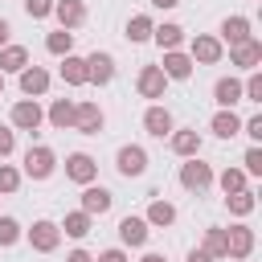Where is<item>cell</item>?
<instances>
[{
    "instance_id": "45",
    "label": "cell",
    "mask_w": 262,
    "mask_h": 262,
    "mask_svg": "<svg viewBox=\"0 0 262 262\" xmlns=\"http://www.w3.org/2000/svg\"><path fill=\"white\" fill-rule=\"evenodd\" d=\"M180 0H151V8H176Z\"/></svg>"
},
{
    "instance_id": "22",
    "label": "cell",
    "mask_w": 262,
    "mask_h": 262,
    "mask_svg": "<svg viewBox=\"0 0 262 262\" xmlns=\"http://www.w3.org/2000/svg\"><path fill=\"white\" fill-rule=\"evenodd\" d=\"M45 123L53 131H74V98H53L45 111Z\"/></svg>"
},
{
    "instance_id": "20",
    "label": "cell",
    "mask_w": 262,
    "mask_h": 262,
    "mask_svg": "<svg viewBox=\"0 0 262 262\" xmlns=\"http://www.w3.org/2000/svg\"><path fill=\"white\" fill-rule=\"evenodd\" d=\"M209 131H213L217 139H233V135H242V115H237L233 106H221V111L209 119Z\"/></svg>"
},
{
    "instance_id": "9",
    "label": "cell",
    "mask_w": 262,
    "mask_h": 262,
    "mask_svg": "<svg viewBox=\"0 0 262 262\" xmlns=\"http://www.w3.org/2000/svg\"><path fill=\"white\" fill-rule=\"evenodd\" d=\"M66 176H70L74 184H94V180H98V160H94L90 151H70V156H66Z\"/></svg>"
},
{
    "instance_id": "12",
    "label": "cell",
    "mask_w": 262,
    "mask_h": 262,
    "mask_svg": "<svg viewBox=\"0 0 262 262\" xmlns=\"http://www.w3.org/2000/svg\"><path fill=\"white\" fill-rule=\"evenodd\" d=\"M229 66H237V70H258L262 66V41L258 37H250V41H242V45H229Z\"/></svg>"
},
{
    "instance_id": "31",
    "label": "cell",
    "mask_w": 262,
    "mask_h": 262,
    "mask_svg": "<svg viewBox=\"0 0 262 262\" xmlns=\"http://www.w3.org/2000/svg\"><path fill=\"white\" fill-rule=\"evenodd\" d=\"M45 49H49L53 57H66V53H74V33H70V29H53V33L45 37Z\"/></svg>"
},
{
    "instance_id": "1",
    "label": "cell",
    "mask_w": 262,
    "mask_h": 262,
    "mask_svg": "<svg viewBox=\"0 0 262 262\" xmlns=\"http://www.w3.org/2000/svg\"><path fill=\"white\" fill-rule=\"evenodd\" d=\"M41 123H45V111H41L37 98H20V102H12V111H8V127H12V131H29V135H37Z\"/></svg>"
},
{
    "instance_id": "18",
    "label": "cell",
    "mask_w": 262,
    "mask_h": 262,
    "mask_svg": "<svg viewBox=\"0 0 262 262\" xmlns=\"http://www.w3.org/2000/svg\"><path fill=\"white\" fill-rule=\"evenodd\" d=\"M53 16H57V29H82L86 25V0H53Z\"/></svg>"
},
{
    "instance_id": "46",
    "label": "cell",
    "mask_w": 262,
    "mask_h": 262,
    "mask_svg": "<svg viewBox=\"0 0 262 262\" xmlns=\"http://www.w3.org/2000/svg\"><path fill=\"white\" fill-rule=\"evenodd\" d=\"M0 98H4V74H0Z\"/></svg>"
},
{
    "instance_id": "25",
    "label": "cell",
    "mask_w": 262,
    "mask_h": 262,
    "mask_svg": "<svg viewBox=\"0 0 262 262\" xmlns=\"http://www.w3.org/2000/svg\"><path fill=\"white\" fill-rule=\"evenodd\" d=\"M57 225H61V233H66V237L82 242V237H86V233L94 229V217H90V213H82V209H74V213H66V217H61Z\"/></svg>"
},
{
    "instance_id": "17",
    "label": "cell",
    "mask_w": 262,
    "mask_h": 262,
    "mask_svg": "<svg viewBox=\"0 0 262 262\" xmlns=\"http://www.w3.org/2000/svg\"><path fill=\"white\" fill-rule=\"evenodd\" d=\"M147 237H151V225H147L143 217H135V213H127V217L119 221V242H123V246H131V250H139V246H147Z\"/></svg>"
},
{
    "instance_id": "26",
    "label": "cell",
    "mask_w": 262,
    "mask_h": 262,
    "mask_svg": "<svg viewBox=\"0 0 262 262\" xmlns=\"http://www.w3.org/2000/svg\"><path fill=\"white\" fill-rule=\"evenodd\" d=\"M213 102L217 106H237L242 102V78H217L213 82Z\"/></svg>"
},
{
    "instance_id": "34",
    "label": "cell",
    "mask_w": 262,
    "mask_h": 262,
    "mask_svg": "<svg viewBox=\"0 0 262 262\" xmlns=\"http://www.w3.org/2000/svg\"><path fill=\"white\" fill-rule=\"evenodd\" d=\"M20 180H25V172H20V168L0 164V196H12V192L20 188Z\"/></svg>"
},
{
    "instance_id": "43",
    "label": "cell",
    "mask_w": 262,
    "mask_h": 262,
    "mask_svg": "<svg viewBox=\"0 0 262 262\" xmlns=\"http://www.w3.org/2000/svg\"><path fill=\"white\" fill-rule=\"evenodd\" d=\"M8 33H12V25H8V20H4V16H0V49H4V45H8Z\"/></svg>"
},
{
    "instance_id": "5",
    "label": "cell",
    "mask_w": 262,
    "mask_h": 262,
    "mask_svg": "<svg viewBox=\"0 0 262 262\" xmlns=\"http://www.w3.org/2000/svg\"><path fill=\"white\" fill-rule=\"evenodd\" d=\"M25 237H29V246L37 254H53L61 246V225L49 221V217H41V221H33V229H25Z\"/></svg>"
},
{
    "instance_id": "27",
    "label": "cell",
    "mask_w": 262,
    "mask_h": 262,
    "mask_svg": "<svg viewBox=\"0 0 262 262\" xmlns=\"http://www.w3.org/2000/svg\"><path fill=\"white\" fill-rule=\"evenodd\" d=\"M151 41H156L160 49H180V45H184V29H180L176 20H164V25L151 29Z\"/></svg>"
},
{
    "instance_id": "13",
    "label": "cell",
    "mask_w": 262,
    "mask_h": 262,
    "mask_svg": "<svg viewBox=\"0 0 262 262\" xmlns=\"http://www.w3.org/2000/svg\"><path fill=\"white\" fill-rule=\"evenodd\" d=\"M192 57L184 53V49H164V61H160V70H164V78L168 82H184V78H192Z\"/></svg>"
},
{
    "instance_id": "7",
    "label": "cell",
    "mask_w": 262,
    "mask_h": 262,
    "mask_svg": "<svg viewBox=\"0 0 262 262\" xmlns=\"http://www.w3.org/2000/svg\"><path fill=\"white\" fill-rule=\"evenodd\" d=\"M115 168H119V176H127V180L143 176V172H147V147H139V143H123V147L115 151Z\"/></svg>"
},
{
    "instance_id": "30",
    "label": "cell",
    "mask_w": 262,
    "mask_h": 262,
    "mask_svg": "<svg viewBox=\"0 0 262 262\" xmlns=\"http://www.w3.org/2000/svg\"><path fill=\"white\" fill-rule=\"evenodd\" d=\"M225 209H229L233 217H250V213L258 209V196H254V188H242V192H229V196H225Z\"/></svg>"
},
{
    "instance_id": "11",
    "label": "cell",
    "mask_w": 262,
    "mask_h": 262,
    "mask_svg": "<svg viewBox=\"0 0 262 262\" xmlns=\"http://www.w3.org/2000/svg\"><path fill=\"white\" fill-rule=\"evenodd\" d=\"M143 131H147L151 139H164V135H172V131H176V119H172V111H168V106H160V102H151V106L143 111Z\"/></svg>"
},
{
    "instance_id": "35",
    "label": "cell",
    "mask_w": 262,
    "mask_h": 262,
    "mask_svg": "<svg viewBox=\"0 0 262 262\" xmlns=\"http://www.w3.org/2000/svg\"><path fill=\"white\" fill-rule=\"evenodd\" d=\"M20 233H25V229H20V221H16V217H0V250L16 246V242H20Z\"/></svg>"
},
{
    "instance_id": "29",
    "label": "cell",
    "mask_w": 262,
    "mask_h": 262,
    "mask_svg": "<svg viewBox=\"0 0 262 262\" xmlns=\"http://www.w3.org/2000/svg\"><path fill=\"white\" fill-rule=\"evenodd\" d=\"M29 66V49L25 45H4L0 49V74H20Z\"/></svg>"
},
{
    "instance_id": "21",
    "label": "cell",
    "mask_w": 262,
    "mask_h": 262,
    "mask_svg": "<svg viewBox=\"0 0 262 262\" xmlns=\"http://www.w3.org/2000/svg\"><path fill=\"white\" fill-rule=\"evenodd\" d=\"M168 147H172L180 160L201 156V131H196V127H180V131H172V135H168Z\"/></svg>"
},
{
    "instance_id": "3",
    "label": "cell",
    "mask_w": 262,
    "mask_h": 262,
    "mask_svg": "<svg viewBox=\"0 0 262 262\" xmlns=\"http://www.w3.org/2000/svg\"><path fill=\"white\" fill-rule=\"evenodd\" d=\"M180 188H188V192H209L213 188V168L201 160V156H188L184 164H180Z\"/></svg>"
},
{
    "instance_id": "8",
    "label": "cell",
    "mask_w": 262,
    "mask_h": 262,
    "mask_svg": "<svg viewBox=\"0 0 262 262\" xmlns=\"http://www.w3.org/2000/svg\"><path fill=\"white\" fill-rule=\"evenodd\" d=\"M188 57H192L196 66H217V61L225 57V45H221L213 33H196V37L188 41Z\"/></svg>"
},
{
    "instance_id": "40",
    "label": "cell",
    "mask_w": 262,
    "mask_h": 262,
    "mask_svg": "<svg viewBox=\"0 0 262 262\" xmlns=\"http://www.w3.org/2000/svg\"><path fill=\"white\" fill-rule=\"evenodd\" d=\"M94 262H127V250H123V246H115V250H102Z\"/></svg>"
},
{
    "instance_id": "16",
    "label": "cell",
    "mask_w": 262,
    "mask_h": 262,
    "mask_svg": "<svg viewBox=\"0 0 262 262\" xmlns=\"http://www.w3.org/2000/svg\"><path fill=\"white\" fill-rule=\"evenodd\" d=\"M111 205H115V192H111V188H102V184H82V213L102 217V213H111Z\"/></svg>"
},
{
    "instance_id": "4",
    "label": "cell",
    "mask_w": 262,
    "mask_h": 262,
    "mask_svg": "<svg viewBox=\"0 0 262 262\" xmlns=\"http://www.w3.org/2000/svg\"><path fill=\"white\" fill-rule=\"evenodd\" d=\"M102 127H106V115L98 102H90V98L74 102V131L78 135H102Z\"/></svg>"
},
{
    "instance_id": "15",
    "label": "cell",
    "mask_w": 262,
    "mask_h": 262,
    "mask_svg": "<svg viewBox=\"0 0 262 262\" xmlns=\"http://www.w3.org/2000/svg\"><path fill=\"white\" fill-rule=\"evenodd\" d=\"M16 78H20V94H25V98H41V94L49 90V82H53L49 70H45V66H33V61H29Z\"/></svg>"
},
{
    "instance_id": "33",
    "label": "cell",
    "mask_w": 262,
    "mask_h": 262,
    "mask_svg": "<svg viewBox=\"0 0 262 262\" xmlns=\"http://www.w3.org/2000/svg\"><path fill=\"white\" fill-rule=\"evenodd\" d=\"M201 250H205V254H213V258L221 262V258H225V229H221V225H209V229H205V237H201Z\"/></svg>"
},
{
    "instance_id": "39",
    "label": "cell",
    "mask_w": 262,
    "mask_h": 262,
    "mask_svg": "<svg viewBox=\"0 0 262 262\" xmlns=\"http://www.w3.org/2000/svg\"><path fill=\"white\" fill-rule=\"evenodd\" d=\"M242 131H246L254 143H262V115H250V119H242Z\"/></svg>"
},
{
    "instance_id": "28",
    "label": "cell",
    "mask_w": 262,
    "mask_h": 262,
    "mask_svg": "<svg viewBox=\"0 0 262 262\" xmlns=\"http://www.w3.org/2000/svg\"><path fill=\"white\" fill-rule=\"evenodd\" d=\"M151 29H156V20H151L147 12H135V16L127 20V33H123V37H127L131 45H143V41H151Z\"/></svg>"
},
{
    "instance_id": "14",
    "label": "cell",
    "mask_w": 262,
    "mask_h": 262,
    "mask_svg": "<svg viewBox=\"0 0 262 262\" xmlns=\"http://www.w3.org/2000/svg\"><path fill=\"white\" fill-rule=\"evenodd\" d=\"M86 78H90L94 86H111V82H115V57H111L106 49H94V53L86 57Z\"/></svg>"
},
{
    "instance_id": "10",
    "label": "cell",
    "mask_w": 262,
    "mask_h": 262,
    "mask_svg": "<svg viewBox=\"0 0 262 262\" xmlns=\"http://www.w3.org/2000/svg\"><path fill=\"white\" fill-rule=\"evenodd\" d=\"M135 90H139V98H164V90H168V78H164V70L160 66H139V74H135Z\"/></svg>"
},
{
    "instance_id": "6",
    "label": "cell",
    "mask_w": 262,
    "mask_h": 262,
    "mask_svg": "<svg viewBox=\"0 0 262 262\" xmlns=\"http://www.w3.org/2000/svg\"><path fill=\"white\" fill-rule=\"evenodd\" d=\"M250 254H254V229H250L246 221L229 225V229H225V258H229V262H246Z\"/></svg>"
},
{
    "instance_id": "2",
    "label": "cell",
    "mask_w": 262,
    "mask_h": 262,
    "mask_svg": "<svg viewBox=\"0 0 262 262\" xmlns=\"http://www.w3.org/2000/svg\"><path fill=\"white\" fill-rule=\"evenodd\" d=\"M53 172H57V151L45 147V143H29V151H25V176L29 180H49Z\"/></svg>"
},
{
    "instance_id": "38",
    "label": "cell",
    "mask_w": 262,
    "mask_h": 262,
    "mask_svg": "<svg viewBox=\"0 0 262 262\" xmlns=\"http://www.w3.org/2000/svg\"><path fill=\"white\" fill-rule=\"evenodd\" d=\"M16 151V131L12 127H0V160H8Z\"/></svg>"
},
{
    "instance_id": "42",
    "label": "cell",
    "mask_w": 262,
    "mask_h": 262,
    "mask_svg": "<svg viewBox=\"0 0 262 262\" xmlns=\"http://www.w3.org/2000/svg\"><path fill=\"white\" fill-rule=\"evenodd\" d=\"M188 262H217V258H213V254H205V250L196 246V250H188Z\"/></svg>"
},
{
    "instance_id": "36",
    "label": "cell",
    "mask_w": 262,
    "mask_h": 262,
    "mask_svg": "<svg viewBox=\"0 0 262 262\" xmlns=\"http://www.w3.org/2000/svg\"><path fill=\"white\" fill-rule=\"evenodd\" d=\"M242 164H246V168H242L246 176H262V147H258V143H250V147H246V156H242Z\"/></svg>"
},
{
    "instance_id": "19",
    "label": "cell",
    "mask_w": 262,
    "mask_h": 262,
    "mask_svg": "<svg viewBox=\"0 0 262 262\" xmlns=\"http://www.w3.org/2000/svg\"><path fill=\"white\" fill-rule=\"evenodd\" d=\"M254 37V25H250V16H225L221 20V45H242V41H250Z\"/></svg>"
},
{
    "instance_id": "37",
    "label": "cell",
    "mask_w": 262,
    "mask_h": 262,
    "mask_svg": "<svg viewBox=\"0 0 262 262\" xmlns=\"http://www.w3.org/2000/svg\"><path fill=\"white\" fill-rule=\"evenodd\" d=\"M25 4V12L33 16V20H45V16H53V0H20Z\"/></svg>"
},
{
    "instance_id": "32",
    "label": "cell",
    "mask_w": 262,
    "mask_h": 262,
    "mask_svg": "<svg viewBox=\"0 0 262 262\" xmlns=\"http://www.w3.org/2000/svg\"><path fill=\"white\" fill-rule=\"evenodd\" d=\"M246 180H250V176H246L242 168H225L221 176H213V184H221V192H225V196H229V192H242V188H250Z\"/></svg>"
},
{
    "instance_id": "23",
    "label": "cell",
    "mask_w": 262,
    "mask_h": 262,
    "mask_svg": "<svg viewBox=\"0 0 262 262\" xmlns=\"http://www.w3.org/2000/svg\"><path fill=\"white\" fill-rule=\"evenodd\" d=\"M57 74H61L66 86H86V82H90V78H86V57H78V53H66L61 66H57Z\"/></svg>"
},
{
    "instance_id": "44",
    "label": "cell",
    "mask_w": 262,
    "mask_h": 262,
    "mask_svg": "<svg viewBox=\"0 0 262 262\" xmlns=\"http://www.w3.org/2000/svg\"><path fill=\"white\" fill-rule=\"evenodd\" d=\"M139 262H168V258H164V254H156V250H147V254H143Z\"/></svg>"
},
{
    "instance_id": "24",
    "label": "cell",
    "mask_w": 262,
    "mask_h": 262,
    "mask_svg": "<svg viewBox=\"0 0 262 262\" xmlns=\"http://www.w3.org/2000/svg\"><path fill=\"white\" fill-rule=\"evenodd\" d=\"M143 221H147L151 229H168V225L176 221V205H172V201H164V196H156V201L147 205V213H143Z\"/></svg>"
},
{
    "instance_id": "41",
    "label": "cell",
    "mask_w": 262,
    "mask_h": 262,
    "mask_svg": "<svg viewBox=\"0 0 262 262\" xmlns=\"http://www.w3.org/2000/svg\"><path fill=\"white\" fill-rule=\"evenodd\" d=\"M66 262H94V254H86V250H70Z\"/></svg>"
}]
</instances>
